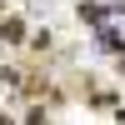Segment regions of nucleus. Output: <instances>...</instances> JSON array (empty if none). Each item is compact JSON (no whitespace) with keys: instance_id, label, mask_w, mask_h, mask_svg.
<instances>
[{"instance_id":"nucleus-1","label":"nucleus","mask_w":125,"mask_h":125,"mask_svg":"<svg viewBox=\"0 0 125 125\" xmlns=\"http://www.w3.org/2000/svg\"><path fill=\"white\" fill-rule=\"evenodd\" d=\"M0 40H10V45H15V40H25V20H0Z\"/></svg>"},{"instance_id":"nucleus-2","label":"nucleus","mask_w":125,"mask_h":125,"mask_svg":"<svg viewBox=\"0 0 125 125\" xmlns=\"http://www.w3.org/2000/svg\"><path fill=\"white\" fill-rule=\"evenodd\" d=\"M105 15H110L105 5H90V0L80 5V20H85V25H105Z\"/></svg>"}]
</instances>
